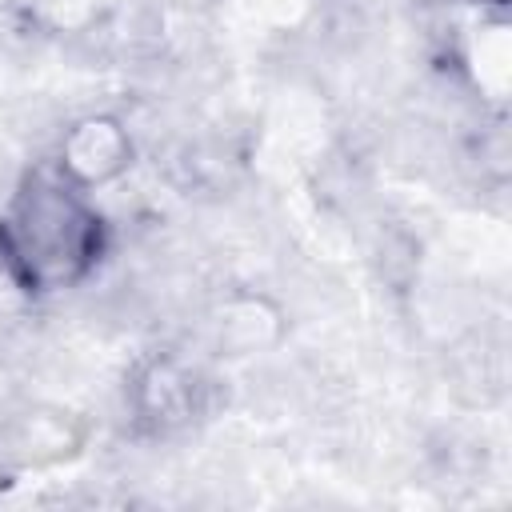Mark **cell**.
I'll list each match as a JSON object with an SVG mask.
<instances>
[{"label":"cell","instance_id":"1","mask_svg":"<svg viewBox=\"0 0 512 512\" xmlns=\"http://www.w3.org/2000/svg\"><path fill=\"white\" fill-rule=\"evenodd\" d=\"M4 256L28 288H64L80 280L100 248V220L68 176H32L4 224Z\"/></svg>","mask_w":512,"mask_h":512},{"label":"cell","instance_id":"2","mask_svg":"<svg viewBox=\"0 0 512 512\" xmlns=\"http://www.w3.org/2000/svg\"><path fill=\"white\" fill-rule=\"evenodd\" d=\"M64 176L76 184H100L116 176L128 160V136L112 120H80L64 132Z\"/></svg>","mask_w":512,"mask_h":512}]
</instances>
